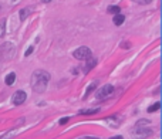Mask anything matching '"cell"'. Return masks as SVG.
<instances>
[{
	"label": "cell",
	"mask_w": 162,
	"mask_h": 139,
	"mask_svg": "<svg viewBox=\"0 0 162 139\" xmlns=\"http://www.w3.org/2000/svg\"><path fill=\"white\" fill-rule=\"evenodd\" d=\"M48 81H50V74L44 70H36L31 74V80H30V85L36 92H44L47 89Z\"/></svg>",
	"instance_id": "cell-1"
},
{
	"label": "cell",
	"mask_w": 162,
	"mask_h": 139,
	"mask_svg": "<svg viewBox=\"0 0 162 139\" xmlns=\"http://www.w3.org/2000/svg\"><path fill=\"white\" fill-rule=\"evenodd\" d=\"M131 135L134 136V139H145L148 136H152V129L147 126H135L131 129Z\"/></svg>",
	"instance_id": "cell-2"
},
{
	"label": "cell",
	"mask_w": 162,
	"mask_h": 139,
	"mask_svg": "<svg viewBox=\"0 0 162 139\" xmlns=\"http://www.w3.org/2000/svg\"><path fill=\"white\" fill-rule=\"evenodd\" d=\"M3 57V61H10L11 57L14 55V47L11 43H4L2 47H0V57Z\"/></svg>",
	"instance_id": "cell-3"
},
{
	"label": "cell",
	"mask_w": 162,
	"mask_h": 139,
	"mask_svg": "<svg viewBox=\"0 0 162 139\" xmlns=\"http://www.w3.org/2000/svg\"><path fill=\"white\" fill-rule=\"evenodd\" d=\"M112 92H114V87L107 84V85H104V87H101L98 91L95 92V98L97 99H105V98L112 95Z\"/></svg>",
	"instance_id": "cell-4"
},
{
	"label": "cell",
	"mask_w": 162,
	"mask_h": 139,
	"mask_svg": "<svg viewBox=\"0 0 162 139\" xmlns=\"http://www.w3.org/2000/svg\"><path fill=\"white\" fill-rule=\"evenodd\" d=\"M73 55L77 60H88L90 57H92V53L88 47H80L73 53Z\"/></svg>",
	"instance_id": "cell-5"
},
{
	"label": "cell",
	"mask_w": 162,
	"mask_h": 139,
	"mask_svg": "<svg viewBox=\"0 0 162 139\" xmlns=\"http://www.w3.org/2000/svg\"><path fill=\"white\" fill-rule=\"evenodd\" d=\"M26 98H27L26 92L24 91H17L14 95H13V104H14V105H22V104L26 101Z\"/></svg>",
	"instance_id": "cell-6"
},
{
	"label": "cell",
	"mask_w": 162,
	"mask_h": 139,
	"mask_svg": "<svg viewBox=\"0 0 162 139\" xmlns=\"http://www.w3.org/2000/svg\"><path fill=\"white\" fill-rule=\"evenodd\" d=\"M124 20H125V16L121 14V13H118V14L114 16V20H112V22H114L115 26H121L122 23H124Z\"/></svg>",
	"instance_id": "cell-7"
},
{
	"label": "cell",
	"mask_w": 162,
	"mask_h": 139,
	"mask_svg": "<svg viewBox=\"0 0 162 139\" xmlns=\"http://www.w3.org/2000/svg\"><path fill=\"white\" fill-rule=\"evenodd\" d=\"M87 61V66H85V73H88L91 68H94V66L97 64V60L94 58V57H90L88 60H85Z\"/></svg>",
	"instance_id": "cell-8"
},
{
	"label": "cell",
	"mask_w": 162,
	"mask_h": 139,
	"mask_svg": "<svg viewBox=\"0 0 162 139\" xmlns=\"http://www.w3.org/2000/svg\"><path fill=\"white\" fill-rule=\"evenodd\" d=\"M105 121H107L112 128H118V126H119V121L117 119V117H110V118H107Z\"/></svg>",
	"instance_id": "cell-9"
},
{
	"label": "cell",
	"mask_w": 162,
	"mask_h": 139,
	"mask_svg": "<svg viewBox=\"0 0 162 139\" xmlns=\"http://www.w3.org/2000/svg\"><path fill=\"white\" fill-rule=\"evenodd\" d=\"M14 81H16V74L14 73H10L6 75V84L7 85H13L14 84Z\"/></svg>",
	"instance_id": "cell-10"
},
{
	"label": "cell",
	"mask_w": 162,
	"mask_h": 139,
	"mask_svg": "<svg viewBox=\"0 0 162 139\" xmlns=\"http://www.w3.org/2000/svg\"><path fill=\"white\" fill-rule=\"evenodd\" d=\"M29 14H30L29 9H22V10H20V20H22V22H24V20L29 17Z\"/></svg>",
	"instance_id": "cell-11"
},
{
	"label": "cell",
	"mask_w": 162,
	"mask_h": 139,
	"mask_svg": "<svg viewBox=\"0 0 162 139\" xmlns=\"http://www.w3.org/2000/svg\"><path fill=\"white\" fill-rule=\"evenodd\" d=\"M99 112V108H95V109H81L80 115H91V113H97Z\"/></svg>",
	"instance_id": "cell-12"
},
{
	"label": "cell",
	"mask_w": 162,
	"mask_h": 139,
	"mask_svg": "<svg viewBox=\"0 0 162 139\" xmlns=\"http://www.w3.org/2000/svg\"><path fill=\"white\" fill-rule=\"evenodd\" d=\"M6 34V20H0V37H3Z\"/></svg>",
	"instance_id": "cell-13"
},
{
	"label": "cell",
	"mask_w": 162,
	"mask_h": 139,
	"mask_svg": "<svg viewBox=\"0 0 162 139\" xmlns=\"http://www.w3.org/2000/svg\"><path fill=\"white\" fill-rule=\"evenodd\" d=\"M119 11H121L119 6H110L108 7V13H111V14H118Z\"/></svg>",
	"instance_id": "cell-14"
},
{
	"label": "cell",
	"mask_w": 162,
	"mask_h": 139,
	"mask_svg": "<svg viewBox=\"0 0 162 139\" xmlns=\"http://www.w3.org/2000/svg\"><path fill=\"white\" fill-rule=\"evenodd\" d=\"M14 135H16V131H9V132H6L4 135L0 136V139H11Z\"/></svg>",
	"instance_id": "cell-15"
},
{
	"label": "cell",
	"mask_w": 162,
	"mask_h": 139,
	"mask_svg": "<svg viewBox=\"0 0 162 139\" xmlns=\"http://www.w3.org/2000/svg\"><path fill=\"white\" fill-rule=\"evenodd\" d=\"M159 108H161V104H159V102H155L154 105H151L149 108H148V112L152 113V112H155V111H158Z\"/></svg>",
	"instance_id": "cell-16"
},
{
	"label": "cell",
	"mask_w": 162,
	"mask_h": 139,
	"mask_svg": "<svg viewBox=\"0 0 162 139\" xmlns=\"http://www.w3.org/2000/svg\"><path fill=\"white\" fill-rule=\"evenodd\" d=\"M95 87H97V82H92V84H90V87L87 88V92H85V95H84V98H87L88 97V94L92 91V89H95Z\"/></svg>",
	"instance_id": "cell-17"
},
{
	"label": "cell",
	"mask_w": 162,
	"mask_h": 139,
	"mask_svg": "<svg viewBox=\"0 0 162 139\" xmlns=\"http://www.w3.org/2000/svg\"><path fill=\"white\" fill-rule=\"evenodd\" d=\"M148 125H151V122L147 121V119H141V121L136 122V126H148Z\"/></svg>",
	"instance_id": "cell-18"
},
{
	"label": "cell",
	"mask_w": 162,
	"mask_h": 139,
	"mask_svg": "<svg viewBox=\"0 0 162 139\" xmlns=\"http://www.w3.org/2000/svg\"><path fill=\"white\" fill-rule=\"evenodd\" d=\"M132 2H135V3H140V4H149L152 0H132Z\"/></svg>",
	"instance_id": "cell-19"
},
{
	"label": "cell",
	"mask_w": 162,
	"mask_h": 139,
	"mask_svg": "<svg viewBox=\"0 0 162 139\" xmlns=\"http://www.w3.org/2000/svg\"><path fill=\"white\" fill-rule=\"evenodd\" d=\"M33 50H34V47H33V46H30V47L26 50V53H24V57H29V55L33 53Z\"/></svg>",
	"instance_id": "cell-20"
},
{
	"label": "cell",
	"mask_w": 162,
	"mask_h": 139,
	"mask_svg": "<svg viewBox=\"0 0 162 139\" xmlns=\"http://www.w3.org/2000/svg\"><path fill=\"white\" fill-rule=\"evenodd\" d=\"M68 121H70V118H68V117H66V118H63V119H60V122H59V124H60V125H64V124H67Z\"/></svg>",
	"instance_id": "cell-21"
},
{
	"label": "cell",
	"mask_w": 162,
	"mask_h": 139,
	"mask_svg": "<svg viewBox=\"0 0 162 139\" xmlns=\"http://www.w3.org/2000/svg\"><path fill=\"white\" fill-rule=\"evenodd\" d=\"M121 46H122V48H129V47H131V43H129V41H128V43H127V41H124Z\"/></svg>",
	"instance_id": "cell-22"
},
{
	"label": "cell",
	"mask_w": 162,
	"mask_h": 139,
	"mask_svg": "<svg viewBox=\"0 0 162 139\" xmlns=\"http://www.w3.org/2000/svg\"><path fill=\"white\" fill-rule=\"evenodd\" d=\"M110 139H124V138H122L121 135H118V136H112V138H110Z\"/></svg>",
	"instance_id": "cell-23"
},
{
	"label": "cell",
	"mask_w": 162,
	"mask_h": 139,
	"mask_svg": "<svg viewBox=\"0 0 162 139\" xmlns=\"http://www.w3.org/2000/svg\"><path fill=\"white\" fill-rule=\"evenodd\" d=\"M51 0H43V3H50Z\"/></svg>",
	"instance_id": "cell-24"
},
{
	"label": "cell",
	"mask_w": 162,
	"mask_h": 139,
	"mask_svg": "<svg viewBox=\"0 0 162 139\" xmlns=\"http://www.w3.org/2000/svg\"><path fill=\"white\" fill-rule=\"evenodd\" d=\"M80 139H98V138H80Z\"/></svg>",
	"instance_id": "cell-25"
},
{
	"label": "cell",
	"mask_w": 162,
	"mask_h": 139,
	"mask_svg": "<svg viewBox=\"0 0 162 139\" xmlns=\"http://www.w3.org/2000/svg\"><path fill=\"white\" fill-rule=\"evenodd\" d=\"M13 2H16V0H13Z\"/></svg>",
	"instance_id": "cell-26"
}]
</instances>
